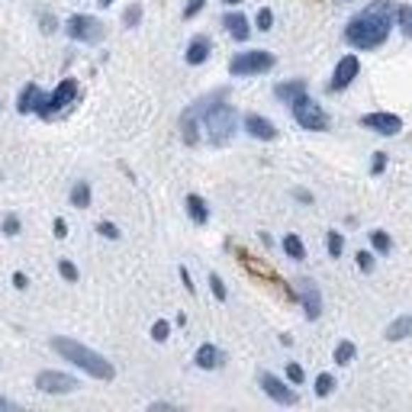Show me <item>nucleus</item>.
Masks as SVG:
<instances>
[{
    "instance_id": "obj_2",
    "label": "nucleus",
    "mask_w": 412,
    "mask_h": 412,
    "mask_svg": "<svg viewBox=\"0 0 412 412\" xmlns=\"http://www.w3.org/2000/svg\"><path fill=\"white\" fill-rule=\"evenodd\" d=\"M52 348L58 351V355L65 357V361H71V364H77L81 370H87L91 377H97V380H113V364L106 361L104 355H97V351H91V348H84L81 342H74V338H52Z\"/></svg>"
},
{
    "instance_id": "obj_19",
    "label": "nucleus",
    "mask_w": 412,
    "mask_h": 412,
    "mask_svg": "<svg viewBox=\"0 0 412 412\" xmlns=\"http://www.w3.org/2000/svg\"><path fill=\"white\" fill-rule=\"evenodd\" d=\"M187 213H190V219H194L196 226H203L206 219H210V213H206V203H203V196H196V194L187 196Z\"/></svg>"
},
{
    "instance_id": "obj_32",
    "label": "nucleus",
    "mask_w": 412,
    "mask_h": 412,
    "mask_svg": "<svg viewBox=\"0 0 412 412\" xmlns=\"http://www.w3.org/2000/svg\"><path fill=\"white\" fill-rule=\"evenodd\" d=\"M286 377L294 380V384H303V377H306V374H303L300 364H286Z\"/></svg>"
},
{
    "instance_id": "obj_27",
    "label": "nucleus",
    "mask_w": 412,
    "mask_h": 412,
    "mask_svg": "<svg viewBox=\"0 0 412 412\" xmlns=\"http://www.w3.org/2000/svg\"><path fill=\"white\" fill-rule=\"evenodd\" d=\"M370 242H374V248H377V252H390V235H386V232H374V235H370Z\"/></svg>"
},
{
    "instance_id": "obj_28",
    "label": "nucleus",
    "mask_w": 412,
    "mask_h": 412,
    "mask_svg": "<svg viewBox=\"0 0 412 412\" xmlns=\"http://www.w3.org/2000/svg\"><path fill=\"white\" fill-rule=\"evenodd\" d=\"M255 23H258L261 33H267V29H271V23H274V13H271L267 7H261V10H258V20H255Z\"/></svg>"
},
{
    "instance_id": "obj_13",
    "label": "nucleus",
    "mask_w": 412,
    "mask_h": 412,
    "mask_svg": "<svg viewBox=\"0 0 412 412\" xmlns=\"http://www.w3.org/2000/svg\"><path fill=\"white\" fill-rule=\"evenodd\" d=\"M45 100H49V94H43L35 84H26L20 94V113H39L45 106Z\"/></svg>"
},
{
    "instance_id": "obj_36",
    "label": "nucleus",
    "mask_w": 412,
    "mask_h": 412,
    "mask_svg": "<svg viewBox=\"0 0 412 412\" xmlns=\"http://www.w3.org/2000/svg\"><path fill=\"white\" fill-rule=\"evenodd\" d=\"M100 235H104V238H119V229L113 223H100Z\"/></svg>"
},
{
    "instance_id": "obj_12",
    "label": "nucleus",
    "mask_w": 412,
    "mask_h": 412,
    "mask_svg": "<svg viewBox=\"0 0 412 412\" xmlns=\"http://www.w3.org/2000/svg\"><path fill=\"white\" fill-rule=\"evenodd\" d=\"M245 129H248L255 139H265V142L277 139V129H274V123H271V119H265V116H258V113H248V116H245Z\"/></svg>"
},
{
    "instance_id": "obj_9",
    "label": "nucleus",
    "mask_w": 412,
    "mask_h": 412,
    "mask_svg": "<svg viewBox=\"0 0 412 412\" xmlns=\"http://www.w3.org/2000/svg\"><path fill=\"white\" fill-rule=\"evenodd\" d=\"M361 126L374 129V133H380V135H396L399 129H403V119L393 116V113H367V116L361 119Z\"/></svg>"
},
{
    "instance_id": "obj_26",
    "label": "nucleus",
    "mask_w": 412,
    "mask_h": 412,
    "mask_svg": "<svg viewBox=\"0 0 412 412\" xmlns=\"http://www.w3.org/2000/svg\"><path fill=\"white\" fill-rule=\"evenodd\" d=\"M342 248H345V238L338 235V232H328V255H332V258H338V255H342Z\"/></svg>"
},
{
    "instance_id": "obj_15",
    "label": "nucleus",
    "mask_w": 412,
    "mask_h": 412,
    "mask_svg": "<svg viewBox=\"0 0 412 412\" xmlns=\"http://www.w3.org/2000/svg\"><path fill=\"white\" fill-rule=\"evenodd\" d=\"M223 26L229 29V35H232V39H238V43H245V39H248V33H252V29H248V20H245L242 13H226L223 16Z\"/></svg>"
},
{
    "instance_id": "obj_41",
    "label": "nucleus",
    "mask_w": 412,
    "mask_h": 412,
    "mask_svg": "<svg viewBox=\"0 0 412 412\" xmlns=\"http://www.w3.org/2000/svg\"><path fill=\"white\" fill-rule=\"evenodd\" d=\"M181 280H184V286H187L190 294H194V284H190V274H187V267H181Z\"/></svg>"
},
{
    "instance_id": "obj_25",
    "label": "nucleus",
    "mask_w": 412,
    "mask_h": 412,
    "mask_svg": "<svg viewBox=\"0 0 412 412\" xmlns=\"http://www.w3.org/2000/svg\"><path fill=\"white\" fill-rule=\"evenodd\" d=\"M396 20H399V29H403V35H412V7H399L396 10Z\"/></svg>"
},
{
    "instance_id": "obj_22",
    "label": "nucleus",
    "mask_w": 412,
    "mask_h": 412,
    "mask_svg": "<svg viewBox=\"0 0 412 412\" xmlns=\"http://www.w3.org/2000/svg\"><path fill=\"white\" fill-rule=\"evenodd\" d=\"M71 203H74V206H81V210H84L87 203H91V187H87L84 181L74 184V190H71Z\"/></svg>"
},
{
    "instance_id": "obj_40",
    "label": "nucleus",
    "mask_w": 412,
    "mask_h": 412,
    "mask_svg": "<svg viewBox=\"0 0 412 412\" xmlns=\"http://www.w3.org/2000/svg\"><path fill=\"white\" fill-rule=\"evenodd\" d=\"M13 284H16V290H26V274H13Z\"/></svg>"
},
{
    "instance_id": "obj_4",
    "label": "nucleus",
    "mask_w": 412,
    "mask_h": 412,
    "mask_svg": "<svg viewBox=\"0 0 412 412\" xmlns=\"http://www.w3.org/2000/svg\"><path fill=\"white\" fill-rule=\"evenodd\" d=\"M274 68V55L271 52H261V49H255V52H242V55H235L229 62V71L235 77H248V74H265V71H271Z\"/></svg>"
},
{
    "instance_id": "obj_21",
    "label": "nucleus",
    "mask_w": 412,
    "mask_h": 412,
    "mask_svg": "<svg viewBox=\"0 0 412 412\" xmlns=\"http://www.w3.org/2000/svg\"><path fill=\"white\" fill-rule=\"evenodd\" d=\"M284 252L290 255V258H296V261L306 258V248H303V242H300L296 235H286V238H284Z\"/></svg>"
},
{
    "instance_id": "obj_10",
    "label": "nucleus",
    "mask_w": 412,
    "mask_h": 412,
    "mask_svg": "<svg viewBox=\"0 0 412 412\" xmlns=\"http://www.w3.org/2000/svg\"><path fill=\"white\" fill-rule=\"evenodd\" d=\"M261 390H265L267 396H271L274 403H280V406H294L296 403V393L290 390L284 380L274 377V374H261Z\"/></svg>"
},
{
    "instance_id": "obj_30",
    "label": "nucleus",
    "mask_w": 412,
    "mask_h": 412,
    "mask_svg": "<svg viewBox=\"0 0 412 412\" xmlns=\"http://www.w3.org/2000/svg\"><path fill=\"white\" fill-rule=\"evenodd\" d=\"M58 274H62L65 280H71V284L77 280V267L71 265V261H58Z\"/></svg>"
},
{
    "instance_id": "obj_38",
    "label": "nucleus",
    "mask_w": 412,
    "mask_h": 412,
    "mask_svg": "<svg viewBox=\"0 0 412 412\" xmlns=\"http://www.w3.org/2000/svg\"><path fill=\"white\" fill-rule=\"evenodd\" d=\"M384 168H386V155H384V152H377V158H374V174H380Z\"/></svg>"
},
{
    "instance_id": "obj_18",
    "label": "nucleus",
    "mask_w": 412,
    "mask_h": 412,
    "mask_svg": "<svg viewBox=\"0 0 412 412\" xmlns=\"http://www.w3.org/2000/svg\"><path fill=\"white\" fill-rule=\"evenodd\" d=\"M303 94H306V84H303V81H290V84H277V87H274V97H277V100H290V104H294L296 97H303Z\"/></svg>"
},
{
    "instance_id": "obj_37",
    "label": "nucleus",
    "mask_w": 412,
    "mask_h": 412,
    "mask_svg": "<svg viewBox=\"0 0 412 412\" xmlns=\"http://www.w3.org/2000/svg\"><path fill=\"white\" fill-rule=\"evenodd\" d=\"M139 16H142V7H129L126 10V26H135V23H139Z\"/></svg>"
},
{
    "instance_id": "obj_8",
    "label": "nucleus",
    "mask_w": 412,
    "mask_h": 412,
    "mask_svg": "<svg viewBox=\"0 0 412 412\" xmlns=\"http://www.w3.org/2000/svg\"><path fill=\"white\" fill-rule=\"evenodd\" d=\"M74 97H77V81L68 77V81H62V84L55 87V94H49V100H45V106L39 113H43V116H52L55 110H65Z\"/></svg>"
},
{
    "instance_id": "obj_20",
    "label": "nucleus",
    "mask_w": 412,
    "mask_h": 412,
    "mask_svg": "<svg viewBox=\"0 0 412 412\" xmlns=\"http://www.w3.org/2000/svg\"><path fill=\"white\" fill-rule=\"evenodd\" d=\"M412 335V316H399L390 328H386V338L390 342H399V338H409Z\"/></svg>"
},
{
    "instance_id": "obj_1",
    "label": "nucleus",
    "mask_w": 412,
    "mask_h": 412,
    "mask_svg": "<svg viewBox=\"0 0 412 412\" xmlns=\"http://www.w3.org/2000/svg\"><path fill=\"white\" fill-rule=\"evenodd\" d=\"M390 26H393V4L390 0H374L367 10H361L345 26V39L355 49H377L390 35Z\"/></svg>"
},
{
    "instance_id": "obj_23",
    "label": "nucleus",
    "mask_w": 412,
    "mask_h": 412,
    "mask_svg": "<svg viewBox=\"0 0 412 412\" xmlns=\"http://www.w3.org/2000/svg\"><path fill=\"white\" fill-rule=\"evenodd\" d=\"M332 390H335V377L332 374H319L316 377V396H328Z\"/></svg>"
},
{
    "instance_id": "obj_16",
    "label": "nucleus",
    "mask_w": 412,
    "mask_h": 412,
    "mask_svg": "<svg viewBox=\"0 0 412 412\" xmlns=\"http://www.w3.org/2000/svg\"><path fill=\"white\" fill-rule=\"evenodd\" d=\"M210 58V39L206 35H196L194 43L187 45V65H203Z\"/></svg>"
},
{
    "instance_id": "obj_5",
    "label": "nucleus",
    "mask_w": 412,
    "mask_h": 412,
    "mask_svg": "<svg viewBox=\"0 0 412 412\" xmlns=\"http://www.w3.org/2000/svg\"><path fill=\"white\" fill-rule=\"evenodd\" d=\"M294 119L300 123L303 129H309V133H322V129L328 126L325 110H322V106L316 104V100H309L306 94L294 100Z\"/></svg>"
},
{
    "instance_id": "obj_33",
    "label": "nucleus",
    "mask_w": 412,
    "mask_h": 412,
    "mask_svg": "<svg viewBox=\"0 0 412 412\" xmlns=\"http://www.w3.org/2000/svg\"><path fill=\"white\" fill-rule=\"evenodd\" d=\"M210 286H213V294H216V300H226V284L216 274H210Z\"/></svg>"
},
{
    "instance_id": "obj_31",
    "label": "nucleus",
    "mask_w": 412,
    "mask_h": 412,
    "mask_svg": "<svg viewBox=\"0 0 412 412\" xmlns=\"http://www.w3.org/2000/svg\"><path fill=\"white\" fill-rule=\"evenodd\" d=\"M20 232V219L10 213V216H4V235H16Z\"/></svg>"
},
{
    "instance_id": "obj_29",
    "label": "nucleus",
    "mask_w": 412,
    "mask_h": 412,
    "mask_svg": "<svg viewBox=\"0 0 412 412\" xmlns=\"http://www.w3.org/2000/svg\"><path fill=\"white\" fill-rule=\"evenodd\" d=\"M168 332H171V325H168L165 319L152 325V338H155V342H165V338H168Z\"/></svg>"
},
{
    "instance_id": "obj_34",
    "label": "nucleus",
    "mask_w": 412,
    "mask_h": 412,
    "mask_svg": "<svg viewBox=\"0 0 412 412\" xmlns=\"http://www.w3.org/2000/svg\"><path fill=\"white\" fill-rule=\"evenodd\" d=\"M203 4H206V0H190L187 4V10H184V20H190V16H196L203 10Z\"/></svg>"
},
{
    "instance_id": "obj_14",
    "label": "nucleus",
    "mask_w": 412,
    "mask_h": 412,
    "mask_svg": "<svg viewBox=\"0 0 412 412\" xmlns=\"http://www.w3.org/2000/svg\"><path fill=\"white\" fill-rule=\"evenodd\" d=\"M300 296H303V306H306V316H309V319H316V316L322 313V300H319V290H316L313 280H303Z\"/></svg>"
},
{
    "instance_id": "obj_7",
    "label": "nucleus",
    "mask_w": 412,
    "mask_h": 412,
    "mask_svg": "<svg viewBox=\"0 0 412 412\" xmlns=\"http://www.w3.org/2000/svg\"><path fill=\"white\" fill-rule=\"evenodd\" d=\"M35 386L45 393H74L77 390V380L71 374H62V370H43L35 377Z\"/></svg>"
},
{
    "instance_id": "obj_3",
    "label": "nucleus",
    "mask_w": 412,
    "mask_h": 412,
    "mask_svg": "<svg viewBox=\"0 0 412 412\" xmlns=\"http://www.w3.org/2000/svg\"><path fill=\"white\" fill-rule=\"evenodd\" d=\"M235 110L229 104H216L210 113H206V129H210L213 145H226V142L235 135Z\"/></svg>"
},
{
    "instance_id": "obj_11",
    "label": "nucleus",
    "mask_w": 412,
    "mask_h": 412,
    "mask_svg": "<svg viewBox=\"0 0 412 412\" xmlns=\"http://www.w3.org/2000/svg\"><path fill=\"white\" fill-rule=\"evenodd\" d=\"M357 71H361V62H357L355 55H345L335 68V77H332V91H345V87L357 77Z\"/></svg>"
},
{
    "instance_id": "obj_6",
    "label": "nucleus",
    "mask_w": 412,
    "mask_h": 412,
    "mask_svg": "<svg viewBox=\"0 0 412 412\" xmlns=\"http://www.w3.org/2000/svg\"><path fill=\"white\" fill-rule=\"evenodd\" d=\"M68 35L71 39H77V43H100L106 35V29H104V23L100 20H94V16H84V13H77V16H71L68 20Z\"/></svg>"
},
{
    "instance_id": "obj_39",
    "label": "nucleus",
    "mask_w": 412,
    "mask_h": 412,
    "mask_svg": "<svg viewBox=\"0 0 412 412\" xmlns=\"http://www.w3.org/2000/svg\"><path fill=\"white\" fill-rule=\"evenodd\" d=\"M55 235H58V238L68 235V226H65V219H55Z\"/></svg>"
},
{
    "instance_id": "obj_35",
    "label": "nucleus",
    "mask_w": 412,
    "mask_h": 412,
    "mask_svg": "<svg viewBox=\"0 0 412 412\" xmlns=\"http://www.w3.org/2000/svg\"><path fill=\"white\" fill-rule=\"evenodd\" d=\"M357 267H361V271H374V258H370L367 252H357Z\"/></svg>"
},
{
    "instance_id": "obj_42",
    "label": "nucleus",
    "mask_w": 412,
    "mask_h": 412,
    "mask_svg": "<svg viewBox=\"0 0 412 412\" xmlns=\"http://www.w3.org/2000/svg\"><path fill=\"white\" fill-rule=\"evenodd\" d=\"M223 4H229V7H235V4H242V0H223Z\"/></svg>"
},
{
    "instance_id": "obj_17",
    "label": "nucleus",
    "mask_w": 412,
    "mask_h": 412,
    "mask_svg": "<svg viewBox=\"0 0 412 412\" xmlns=\"http://www.w3.org/2000/svg\"><path fill=\"white\" fill-rule=\"evenodd\" d=\"M219 361H223V355H219V348H213V345H200V348H196V364H200L203 370H213V367H219Z\"/></svg>"
},
{
    "instance_id": "obj_24",
    "label": "nucleus",
    "mask_w": 412,
    "mask_h": 412,
    "mask_svg": "<svg viewBox=\"0 0 412 412\" xmlns=\"http://www.w3.org/2000/svg\"><path fill=\"white\" fill-rule=\"evenodd\" d=\"M351 361H355V345H351V342H342V345L335 348V364H351Z\"/></svg>"
},
{
    "instance_id": "obj_44",
    "label": "nucleus",
    "mask_w": 412,
    "mask_h": 412,
    "mask_svg": "<svg viewBox=\"0 0 412 412\" xmlns=\"http://www.w3.org/2000/svg\"><path fill=\"white\" fill-rule=\"evenodd\" d=\"M110 4H113V0H100V7H110Z\"/></svg>"
},
{
    "instance_id": "obj_43",
    "label": "nucleus",
    "mask_w": 412,
    "mask_h": 412,
    "mask_svg": "<svg viewBox=\"0 0 412 412\" xmlns=\"http://www.w3.org/2000/svg\"><path fill=\"white\" fill-rule=\"evenodd\" d=\"M7 406H10V403H7V399H4V396H0V409H7Z\"/></svg>"
}]
</instances>
